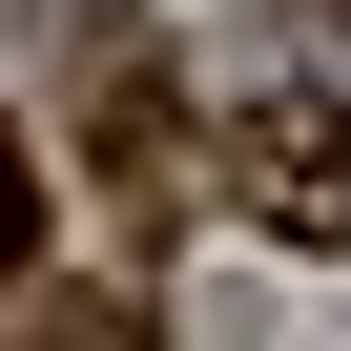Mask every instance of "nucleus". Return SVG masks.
<instances>
[{"instance_id":"1","label":"nucleus","mask_w":351,"mask_h":351,"mask_svg":"<svg viewBox=\"0 0 351 351\" xmlns=\"http://www.w3.org/2000/svg\"><path fill=\"white\" fill-rule=\"evenodd\" d=\"M228 186H248L269 248H351V104H330V83H269V104L228 124Z\"/></svg>"},{"instance_id":"2","label":"nucleus","mask_w":351,"mask_h":351,"mask_svg":"<svg viewBox=\"0 0 351 351\" xmlns=\"http://www.w3.org/2000/svg\"><path fill=\"white\" fill-rule=\"evenodd\" d=\"M21 248H42V228H21V145H0V269H21Z\"/></svg>"}]
</instances>
